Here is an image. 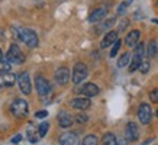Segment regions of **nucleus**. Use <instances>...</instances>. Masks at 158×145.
I'll return each instance as SVG.
<instances>
[{
	"instance_id": "obj_17",
	"label": "nucleus",
	"mask_w": 158,
	"mask_h": 145,
	"mask_svg": "<svg viewBox=\"0 0 158 145\" xmlns=\"http://www.w3.org/2000/svg\"><path fill=\"white\" fill-rule=\"evenodd\" d=\"M139 38H141V32H139L138 29H134L132 32H129V34L126 35L125 42H126V45H128L129 48H135V47L138 45Z\"/></svg>"
},
{
	"instance_id": "obj_20",
	"label": "nucleus",
	"mask_w": 158,
	"mask_h": 145,
	"mask_svg": "<svg viewBox=\"0 0 158 145\" xmlns=\"http://www.w3.org/2000/svg\"><path fill=\"white\" fill-rule=\"evenodd\" d=\"M102 144L103 145H118V139H116V136L113 135L112 132H107V134L103 135Z\"/></svg>"
},
{
	"instance_id": "obj_11",
	"label": "nucleus",
	"mask_w": 158,
	"mask_h": 145,
	"mask_svg": "<svg viewBox=\"0 0 158 145\" xmlns=\"http://www.w3.org/2000/svg\"><path fill=\"white\" fill-rule=\"evenodd\" d=\"M16 76L13 72H0V89H7V87H13L16 83Z\"/></svg>"
},
{
	"instance_id": "obj_26",
	"label": "nucleus",
	"mask_w": 158,
	"mask_h": 145,
	"mask_svg": "<svg viewBox=\"0 0 158 145\" xmlns=\"http://www.w3.org/2000/svg\"><path fill=\"white\" fill-rule=\"evenodd\" d=\"M48 128H49V123H48V122H42V123L39 125L38 132H39V136H41V138H44V136L47 135V132H48Z\"/></svg>"
},
{
	"instance_id": "obj_29",
	"label": "nucleus",
	"mask_w": 158,
	"mask_h": 145,
	"mask_svg": "<svg viewBox=\"0 0 158 145\" xmlns=\"http://www.w3.org/2000/svg\"><path fill=\"white\" fill-rule=\"evenodd\" d=\"M139 70H141L142 74L148 72V70H149V61L148 60H142V63H141V65H139Z\"/></svg>"
},
{
	"instance_id": "obj_4",
	"label": "nucleus",
	"mask_w": 158,
	"mask_h": 145,
	"mask_svg": "<svg viewBox=\"0 0 158 145\" xmlns=\"http://www.w3.org/2000/svg\"><path fill=\"white\" fill-rule=\"evenodd\" d=\"M6 58H7V61H10V63H13V64H22L25 61L23 52L20 51V48L16 44H12V45H10L9 51L6 54Z\"/></svg>"
},
{
	"instance_id": "obj_6",
	"label": "nucleus",
	"mask_w": 158,
	"mask_h": 145,
	"mask_svg": "<svg viewBox=\"0 0 158 145\" xmlns=\"http://www.w3.org/2000/svg\"><path fill=\"white\" fill-rule=\"evenodd\" d=\"M138 118H139V122L142 125H148L151 119H152V109L149 106L148 103H142L138 109Z\"/></svg>"
},
{
	"instance_id": "obj_27",
	"label": "nucleus",
	"mask_w": 158,
	"mask_h": 145,
	"mask_svg": "<svg viewBox=\"0 0 158 145\" xmlns=\"http://www.w3.org/2000/svg\"><path fill=\"white\" fill-rule=\"evenodd\" d=\"M120 45H122V42H120L119 39L113 44V48H112V51H110V57L112 58H115L116 55H118V52H119V49H120Z\"/></svg>"
},
{
	"instance_id": "obj_2",
	"label": "nucleus",
	"mask_w": 158,
	"mask_h": 145,
	"mask_svg": "<svg viewBox=\"0 0 158 145\" xmlns=\"http://www.w3.org/2000/svg\"><path fill=\"white\" fill-rule=\"evenodd\" d=\"M19 39L20 41H23L29 48H35V47H38V42H39L38 35L35 34L32 29H29V28L19 29Z\"/></svg>"
},
{
	"instance_id": "obj_35",
	"label": "nucleus",
	"mask_w": 158,
	"mask_h": 145,
	"mask_svg": "<svg viewBox=\"0 0 158 145\" xmlns=\"http://www.w3.org/2000/svg\"><path fill=\"white\" fill-rule=\"evenodd\" d=\"M157 116H158V113H157Z\"/></svg>"
},
{
	"instance_id": "obj_32",
	"label": "nucleus",
	"mask_w": 158,
	"mask_h": 145,
	"mask_svg": "<svg viewBox=\"0 0 158 145\" xmlns=\"http://www.w3.org/2000/svg\"><path fill=\"white\" fill-rule=\"evenodd\" d=\"M78 123H81V122H86L87 121V115H78L77 116V119H76Z\"/></svg>"
},
{
	"instance_id": "obj_23",
	"label": "nucleus",
	"mask_w": 158,
	"mask_h": 145,
	"mask_svg": "<svg viewBox=\"0 0 158 145\" xmlns=\"http://www.w3.org/2000/svg\"><path fill=\"white\" fill-rule=\"evenodd\" d=\"M113 25H115V18H110L109 20H106V22H103L102 25H99V26H97V29H96L97 34H100L102 31H106V29L112 28Z\"/></svg>"
},
{
	"instance_id": "obj_22",
	"label": "nucleus",
	"mask_w": 158,
	"mask_h": 145,
	"mask_svg": "<svg viewBox=\"0 0 158 145\" xmlns=\"http://www.w3.org/2000/svg\"><path fill=\"white\" fill-rule=\"evenodd\" d=\"M129 61H131V54L129 52L122 54V55H120V58L118 60V67H119V68L126 67V65L129 64Z\"/></svg>"
},
{
	"instance_id": "obj_1",
	"label": "nucleus",
	"mask_w": 158,
	"mask_h": 145,
	"mask_svg": "<svg viewBox=\"0 0 158 145\" xmlns=\"http://www.w3.org/2000/svg\"><path fill=\"white\" fill-rule=\"evenodd\" d=\"M10 112H12V115L15 118H26L29 113V106H28V102L23 100V99H16V100L12 103V106H10Z\"/></svg>"
},
{
	"instance_id": "obj_8",
	"label": "nucleus",
	"mask_w": 158,
	"mask_h": 145,
	"mask_svg": "<svg viewBox=\"0 0 158 145\" xmlns=\"http://www.w3.org/2000/svg\"><path fill=\"white\" fill-rule=\"evenodd\" d=\"M18 83H19L20 92L23 94H29L32 92V86H31V78H29V72L23 71L20 72V76L18 77Z\"/></svg>"
},
{
	"instance_id": "obj_16",
	"label": "nucleus",
	"mask_w": 158,
	"mask_h": 145,
	"mask_svg": "<svg viewBox=\"0 0 158 145\" xmlns=\"http://www.w3.org/2000/svg\"><path fill=\"white\" fill-rule=\"evenodd\" d=\"M58 123H60V126L61 128H70V126L73 125V122H74V119H73V116L68 113V112L62 110L58 113Z\"/></svg>"
},
{
	"instance_id": "obj_3",
	"label": "nucleus",
	"mask_w": 158,
	"mask_h": 145,
	"mask_svg": "<svg viewBox=\"0 0 158 145\" xmlns=\"http://www.w3.org/2000/svg\"><path fill=\"white\" fill-rule=\"evenodd\" d=\"M144 44H138L134 49V54H132V60H131V65H129V71L134 72L136 71L144 60Z\"/></svg>"
},
{
	"instance_id": "obj_13",
	"label": "nucleus",
	"mask_w": 158,
	"mask_h": 145,
	"mask_svg": "<svg viewBox=\"0 0 158 145\" xmlns=\"http://www.w3.org/2000/svg\"><path fill=\"white\" fill-rule=\"evenodd\" d=\"M77 92L81 93L83 96H86V97H93V96H96V94H99V87H97L94 83H86V84H84L80 90H77Z\"/></svg>"
},
{
	"instance_id": "obj_30",
	"label": "nucleus",
	"mask_w": 158,
	"mask_h": 145,
	"mask_svg": "<svg viewBox=\"0 0 158 145\" xmlns=\"http://www.w3.org/2000/svg\"><path fill=\"white\" fill-rule=\"evenodd\" d=\"M149 99H151V102L158 103V89H155V90H152V92L149 93Z\"/></svg>"
},
{
	"instance_id": "obj_10",
	"label": "nucleus",
	"mask_w": 158,
	"mask_h": 145,
	"mask_svg": "<svg viewBox=\"0 0 158 145\" xmlns=\"http://www.w3.org/2000/svg\"><path fill=\"white\" fill-rule=\"evenodd\" d=\"M54 78H55V81H57L60 86H65V84L70 81V70H68L67 67L57 68V71L54 74Z\"/></svg>"
},
{
	"instance_id": "obj_7",
	"label": "nucleus",
	"mask_w": 158,
	"mask_h": 145,
	"mask_svg": "<svg viewBox=\"0 0 158 145\" xmlns=\"http://www.w3.org/2000/svg\"><path fill=\"white\" fill-rule=\"evenodd\" d=\"M35 86H36V92H38L39 96H47V94L51 93V84L42 76H38L35 78Z\"/></svg>"
},
{
	"instance_id": "obj_25",
	"label": "nucleus",
	"mask_w": 158,
	"mask_h": 145,
	"mask_svg": "<svg viewBox=\"0 0 158 145\" xmlns=\"http://www.w3.org/2000/svg\"><path fill=\"white\" fill-rule=\"evenodd\" d=\"M10 68H12L10 61H7V60H0V72H7V71H10Z\"/></svg>"
},
{
	"instance_id": "obj_34",
	"label": "nucleus",
	"mask_w": 158,
	"mask_h": 145,
	"mask_svg": "<svg viewBox=\"0 0 158 145\" xmlns=\"http://www.w3.org/2000/svg\"><path fill=\"white\" fill-rule=\"evenodd\" d=\"M2 57H3V52H2V49H0V60H2Z\"/></svg>"
},
{
	"instance_id": "obj_5",
	"label": "nucleus",
	"mask_w": 158,
	"mask_h": 145,
	"mask_svg": "<svg viewBox=\"0 0 158 145\" xmlns=\"http://www.w3.org/2000/svg\"><path fill=\"white\" fill-rule=\"evenodd\" d=\"M87 74H89V70H87L86 64L83 63H77L73 68V76H71V80L74 84H80V83L87 77Z\"/></svg>"
},
{
	"instance_id": "obj_31",
	"label": "nucleus",
	"mask_w": 158,
	"mask_h": 145,
	"mask_svg": "<svg viewBox=\"0 0 158 145\" xmlns=\"http://www.w3.org/2000/svg\"><path fill=\"white\" fill-rule=\"evenodd\" d=\"M35 116H36L38 119H44V118H47V116H48V112L47 110H39V112L35 113Z\"/></svg>"
},
{
	"instance_id": "obj_33",
	"label": "nucleus",
	"mask_w": 158,
	"mask_h": 145,
	"mask_svg": "<svg viewBox=\"0 0 158 145\" xmlns=\"http://www.w3.org/2000/svg\"><path fill=\"white\" fill-rule=\"evenodd\" d=\"M20 139H22V135H16L13 139H12V142H19Z\"/></svg>"
},
{
	"instance_id": "obj_14",
	"label": "nucleus",
	"mask_w": 158,
	"mask_h": 145,
	"mask_svg": "<svg viewBox=\"0 0 158 145\" xmlns=\"http://www.w3.org/2000/svg\"><path fill=\"white\" fill-rule=\"evenodd\" d=\"M70 105L71 107L74 109H78V110H86L90 107V100L87 99V97H76V99H73L70 102Z\"/></svg>"
},
{
	"instance_id": "obj_19",
	"label": "nucleus",
	"mask_w": 158,
	"mask_h": 145,
	"mask_svg": "<svg viewBox=\"0 0 158 145\" xmlns=\"http://www.w3.org/2000/svg\"><path fill=\"white\" fill-rule=\"evenodd\" d=\"M26 136H28L29 142H32V144H35V142L41 138V136H39V132L36 130V128H35L32 123H29L28 128H26Z\"/></svg>"
},
{
	"instance_id": "obj_24",
	"label": "nucleus",
	"mask_w": 158,
	"mask_h": 145,
	"mask_svg": "<svg viewBox=\"0 0 158 145\" xmlns=\"http://www.w3.org/2000/svg\"><path fill=\"white\" fill-rule=\"evenodd\" d=\"M97 136L96 135H87L83 139V145H97Z\"/></svg>"
},
{
	"instance_id": "obj_28",
	"label": "nucleus",
	"mask_w": 158,
	"mask_h": 145,
	"mask_svg": "<svg viewBox=\"0 0 158 145\" xmlns=\"http://www.w3.org/2000/svg\"><path fill=\"white\" fill-rule=\"evenodd\" d=\"M132 3V0H125L122 5H119V7H118V14H122V13H125V10H126V7Z\"/></svg>"
},
{
	"instance_id": "obj_18",
	"label": "nucleus",
	"mask_w": 158,
	"mask_h": 145,
	"mask_svg": "<svg viewBox=\"0 0 158 145\" xmlns=\"http://www.w3.org/2000/svg\"><path fill=\"white\" fill-rule=\"evenodd\" d=\"M116 41H118V32H115V31H110V32H107V34H106V36L103 38V41H102V48H107L109 45L115 44Z\"/></svg>"
},
{
	"instance_id": "obj_12",
	"label": "nucleus",
	"mask_w": 158,
	"mask_h": 145,
	"mask_svg": "<svg viewBox=\"0 0 158 145\" xmlns=\"http://www.w3.org/2000/svg\"><path fill=\"white\" fill-rule=\"evenodd\" d=\"M60 144L61 145H80V139L76 132H65L60 136Z\"/></svg>"
},
{
	"instance_id": "obj_9",
	"label": "nucleus",
	"mask_w": 158,
	"mask_h": 145,
	"mask_svg": "<svg viewBox=\"0 0 158 145\" xmlns=\"http://www.w3.org/2000/svg\"><path fill=\"white\" fill-rule=\"evenodd\" d=\"M125 138L128 139V142H135L139 138V129L138 125L134 122H129L126 128H125Z\"/></svg>"
},
{
	"instance_id": "obj_15",
	"label": "nucleus",
	"mask_w": 158,
	"mask_h": 145,
	"mask_svg": "<svg viewBox=\"0 0 158 145\" xmlns=\"http://www.w3.org/2000/svg\"><path fill=\"white\" fill-rule=\"evenodd\" d=\"M106 14H107V9H105V7H97V9H94L90 13L89 22H91V23H94V22H102V20L106 18Z\"/></svg>"
},
{
	"instance_id": "obj_21",
	"label": "nucleus",
	"mask_w": 158,
	"mask_h": 145,
	"mask_svg": "<svg viewBox=\"0 0 158 145\" xmlns=\"http://www.w3.org/2000/svg\"><path fill=\"white\" fill-rule=\"evenodd\" d=\"M157 54H158V44L155 39H152V41H149V44H148V57L154 58Z\"/></svg>"
}]
</instances>
